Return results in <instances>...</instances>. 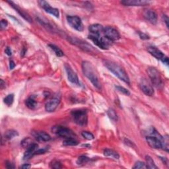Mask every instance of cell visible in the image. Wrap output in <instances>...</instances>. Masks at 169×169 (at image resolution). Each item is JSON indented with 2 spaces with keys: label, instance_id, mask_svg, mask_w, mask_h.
I'll list each match as a JSON object with an SVG mask.
<instances>
[{
  "label": "cell",
  "instance_id": "6da1fadb",
  "mask_svg": "<svg viewBox=\"0 0 169 169\" xmlns=\"http://www.w3.org/2000/svg\"><path fill=\"white\" fill-rule=\"evenodd\" d=\"M81 66L85 76L88 79L96 88H98V89L101 88V83L99 81L97 73H96V68L93 64L89 61H83Z\"/></svg>",
  "mask_w": 169,
  "mask_h": 169
},
{
  "label": "cell",
  "instance_id": "7a4b0ae2",
  "mask_svg": "<svg viewBox=\"0 0 169 169\" xmlns=\"http://www.w3.org/2000/svg\"><path fill=\"white\" fill-rule=\"evenodd\" d=\"M104 66L108 69L110 71H111L114 76L124 81L128 85H130V78L128 76V74L126 71L123 69L121 66L118 64L113 62V61L109 60H103Z\"/></svg>",
  "mask_w": 169,
  "mask_h": 169
},
{
  "label": "cell",
  "instance_id": "3957f363",
  "mask_svg": "<svg viewBox=\"0 0 169 169\" xmlns=\"http://www.w3.org/2000/svg\"><path fill=\"white\" fill-rule=\"evenodd\" d=\"M75 122L79 126H85L87 124V112L85 109H76L71 112Z\"/></svg>",
  "mask_w": 169,
  "mask_h": 169
},
{
  "label": "cell",
  "instance_id": "277c9868",
  "mask_svg": "<svg viewBox=\"0 0 169 169\" xmlns=\"http://www.w3.org/2000/svg\"><path fill=\"white\" fill-rule=\"evenodd\" d=\"M147 73H148L149 78L151 79V83L153 86L157 88L163 87V83L161 76H160L159 71L156 68L149 67V68H147Z\"/></svg>",
  "mask_w": 169,
  "mask_h": 169
},
{
  "label": "cell",
  "instance_id": "5b68a950",
  "mask_svg": "<svg viewBox=\"0 0 169 169\" xmlns=\"http://www.w3.org/2000/svg\"><path fill=\"white\" fill-rule=\"evenodd\" d=\"M88 39L91 40L98 47L103 50H108L111 45V41L106 39L105 36H102L101 34H90L88 35Z\"/></svg>",
  "mask_w": 169,
  "mask_h": 169
},
{
  "label": "cell",
  "instance_id": "8992f818",
  "mask_svg": "<svg viewBox=\"0 0 169 169\" xmlns=\"http://www.w3.org/2000/svg\"><path fill=\"white\" fill-rule=\"evenodd\" d=\"M52 132L61 138H74L76 134L70 129L65 127L61 126H56L52 128Z\"/></svg>",
  "mask_w": 169,
  "mask_h": 169
},
{
  "label": "cell",
  "instance_id": "52a82bcc",
  "mask_svg": "<svg viewBox=\"0 0 169 169\" xmlns=\"http://www.w3.org/2000/svg\"><path fill=\"white\" fill-rule=\"evenodd\" d=\"M147 50L155 58H156L157 60H159L164 63L166 65H168V58L167 56H166L161 51L158 49L156 47L154 46H149L147 48Z\"/></svg>",
  "mask_w": 169,
  "mask_h": 169
},
{
  "label": "cell",
  "instance_id": "ba28073f",
  "mask_svg": "<svg viewBox=\"0 0 169 169\" xmlns=\"http://www.w3.org/2000/svg\"><path fill=\"white\" fill-rule=\"evenodd\" d=\"M67 21L69 25L76 30L78 31H83L84 30V26L81 19L77 16H68Z\"/></svg>",
  "mask_w": 169,
  "mask_h": 169
},
{
  "label": "cell",
  "instance_id": "9c48e42d",
  "mask_svg": "<svg viewBox=\"0 0 169 169\" xmlns=\"http://www.w3.org/2000/svg\"><path fill=\"white\" fill-rule=\"evenodd\" d=\"M103 33L104 36L111 42L116 41L120 39V34L118 31L112 26H106V27L104 28Z\"/></svg>",
  "mask_w": 169,
  "mask_h": 169
},
{
  "label": "cell",
  "instance_id": "30bf717a",
  "mask_svg": "<svg viewBox=\"0 0 169 169\" xmlns=\"http://www.w3.org/2000/svg\"><path fill=\"white\" fill-rule=\"evenodd\" d=\"M163 136L157 137L153 135H146V141L149 145L153 149H162V141Z\"/></svg>",
  "mask_w": 169,
  "mask_h": 169
},
{
  "label": "cell",
  "instance_id": "8fae6325",
  "mask_svg": "<svg viewBox=\"0 0 169 169\" xmlns=\"http://www.w3.org/2000/svg\"><path fill=\"white\" fill-rule=\"evenodd\" d=\"M65 69L66 71L67 75H68V78L69 81H70L71 83H73L74 85H77L78 86L81 85L80 83L79 80L78 78V76L76 74V72H75L73 69L71 68V67L69 65L68 63L65 64Z\"/></svg>",
  "mask_w": 169,
  "mask_h": 169
},
{
  "label": "cell",
  "instance_id": "7c38bea8",
  "mask_svg": "<svg viewBox=\"0 0 169 169\" xmlns=\"http://www.w3.org/2000/svg\"><path fill=\"white\" fill-rule=\"evenodd\" d=\"M139 87L146 95L151 96L154 95L153 87L146 79H142L141 80L139 83Z\"/></svg>",
  "mask_w": 169,
  "mask_h": 169
},
{
  "label": "cell",
  "instance_id": "4fadbf2b",
  "mask_svg": "<svg viewBox=\"0 0 169 169\" xmlns=\"http://www.w3.org/2000/svg\"><path fill=\"white\" fill-rule=\"evenodd\" d=\"M39 4L43 9L45 10L46 12L50 13V14L53 15L54 17L57 18L60 17V12H59V10L58 9H56V8L51 7L48 2L45 1H39Z\"/></svg>",
  "mask_w": 169,
  "mask_h": 169
},
{
  "label": "cell",
  "instance_id": "5bb4252c",
  "mask_svg": "<svg viewBox=\"0 0 169 169\" xmlns=\"http://www.w3.org/2000/svg\"><path fill=\"white\" fill-rule=\"evenodd\" d=\"M60 103V98L54 97L51 99L48 103L46 104L45 109L46 111L48 112H52L55 111V110L57 108L59 104Z\"/></svg>",
  "mask_w": 169,
  "mask_h": 169
},
{
  "label": "cell",
  "instance_id": "9a60e30c",
  "mask_svg": "<svg viewBox=\"0 0 169 169\" xmlns=\"http://www.w3.org/2000/svg\"><path fill=\"white\" fill-rule=\"evenodd\" d=\"M144 17L147 21L153 25H155L157 22V15L153 10L152 9H145L143 12Z\"/></svg>",
  "mask_w": 169,
  "mask_h": 169
},
{
  "label": "cell",
  "instance_id": "2e32d148",
  "mask_svg": "<svg viewBox=\"0 0 169 169\" xmlns=\"http://www.w3.org/2000/svg\"><path fill=\"white\" fill-rule=\"evenodd\" d=\"M121 4L126 6H144L149 5L150 1L145 0H124Z\"/></svg>",
  "mask_w": 169,
  "mask_h": 169
},
{
  "label": "cell",
  "instance_id": "e0dca14e",
  "mask_svg": "<svg viewBox=\"0 0 169 169\" xmlns=\"http://www.w3.org/2000/svg\"><path fill=\"white\" fill-rule=\"evenodd\" d=\"M32 135L36 140L39 141H48L51 139V137L49 134L43 131H33Z\"/></svg>",
  "mask_w": 169,
  "mask_h": 169
},
{
  "label": "cell",
  "instance_id": "ac0fdd59",
  "mask_svg": "<svg viewBox=\"0 0 169 169\" xmlns=\"http://www.w3.org/2000/svg\"><path fill=\"white\" fill-rule=\"evenodd\" d=\"M70 42L71 43H73L75 45L77 46H79L80 48H81L83 50L85 51H88V52H93V48L91 46L90 44H87L86 42H83V41H80V40L78 39H73L70 40Z\"/></svg>",
  "mask_w": 169,
  "mask_h": 169
},
{
  "label": "cell",
  "instance_id": "d6986e66",
  "mask_svg": "<svg viewBox=\"0 0 169 169\" xmlns=\"http://www.w3.org/2000/svg\"><path fill=\"white\" fill-rule=\"evenodd\" d=\"M7 2L9 3L11 5V7L13 8V9H14L23 19H25L26 21H28V22L29 23L32 22V19L27 13L25 12V11L23 10L22 9H21V8L19 7L17 4H14L13 1H7Z\"/></svg>",
  "mask_w": 169,
  "mask_h": 169
},
{
  "label": "cell",
  "instance_id": "ffe728a7",
  "mask_svg": "<svg viewBox=\"0 0 169 169\" xmlns=\"http://www.w3.org/2000/svg\"><path fill=\"white\" fill-rule=\"evenodd\" d=\"M38 144L35 143H33L30 146H29L27 148H26V151H25V154H24L23 159L25 160L33 157L34 153L36 151V149L38 148Z\"/></svg>",
  "mask_w": 169,
  "mask_h": 169
},
{
  "label": "cell",
  "instance_id": "44dd1931",
  "mask_svg": "<svg viewBox=\"0 0 169 169\" xmlns=\"http://www.w3.org/2000/svg\"><path fill=\"white\" fill-rule=\"evenodd\" d=\"M91 34H101L104 31V27L100 24H93L88 27Z\"/></svg>",
  "mask_w": 169,
  "mask_h": 169
},
{
  "label": "cell",
  "instance_id": "7402d4cb",
  "mask_svg": "<svg viewBox=\"0 0 169 169\" xmlns=\"http://www.w3.org/2000/svg\"><path fill=\"white\" fill-rule=\"evenodd\" d=\"M104 155L106 157H113L115 159H119L120 155L116 151L113 149H105L104 150Z\"/></svg>",
  "mask_w": 169,
  "mask_h": 169
},
{
  "label": "cell",
  "instance_id": "603a6c76",
  "mask_svg": "<svg viewBox=\"0 0 169 169\" xmlns=\"http://www.w3.org/2000/svg\"><path fill=\"white\" fill-rule=\"evenodd\" d=\"M19 135V133L17 131L13 130H7L6 132L4 134V138L5 139H7V140H10L14 138L15 137H17Z\"/></svg>",
  "mask_w": 169,
  "mask_h": 169
},
{
  "label": "cell",
  "instance_id": "cb8c5ba5",
  "mask_svg": "<svg viewBox=\"0 0 169 169\" xmlns=\"http://www.w3.org/2000/svg\"><path fill=\"white\" fill-rule=\"evenodd\" d=\"M145 160L147 162V168H151V169H157L158 167L155 164V162L152 158L149 156V155H146Z\"/></svg>",
  "mask_w": 169,
  "mask_h": 169
},
{
  "label": "cell",
  "instance_id": "d4e9b609",
  "mask_svg": "<svg viewBox=\"0 0 169 169\" xmlns=\"http://www.w3.org/2000/svg\"><path fill=\"white\" fill-rule=\"evenodd\" d=\"M26 106L30 109H34L37 106V103L34 98L32 97H29L25 101Z\"/></svg>",
  "mask_w": 169,
  "mask_h": 169
},
{
  "label": "cell",
  "instance_id": "484cf974",
  "mask_svg": "<svg viewBox=\"0 0 169 169\" xmlns=\"http://www.w3.org/2000/svg\"><path fill=\"white\" fill-rule=\"evenodd\" d=\"M79 142L75 138H67L63 141V145L65 146H75Z\"/></svg>",
  "mask_w": 169,
  "mask_h": 169
},
{
  "label": "cell",
  "instance_id": "4316f807",
  "mask_svg": "<svg viewBox=\"0 0 169 169\" xmlns=\"http://www.w3.org/2000/svg\"><path fill=\"white\" fill-rule=\"evenodd\" d=\"M48 46H49L51 49L54 52L56 55L58 56V57H62L63 56H64L63 52L60 49V48H58V46H56L53 45V44H49Z\"/></svg>",
  "mask_w": 169,
  "mask_h": 169
},
{
  "label": "cell",
  "instance_id": "83f0119b",
  "mask_svg": "<svg viewBox=\"0 0 169 169\" xmlns=\"http://www.w3.org/2000/svg\"><path fill=\"white\" fill-rule=\"evenodd\" d=\"M107 115L111 120H114V121H117L118 120V115L116 112L115 111V110L113 108H109L107 111Z\"/></svg>",
  "mask_w": 169,
  "mask_h": 169
},
{
  "label": "cell",
  "instance_id": "f1b7e54d",
  "mask_svg": "<svg viewBox=\"0 0 169 169\" xmlns=\"http://www.w3.org/2000/svg\"><path fill=\"white\" fill-rule=\"evenodd\" d=\"M168 135H165V136H163V141H162V149H164L165 151L167 152L168 151L169 146H168Z\"/></svg>",
  "mask_w": 169,
  "mask_h": 169
},
{
  "label": "cell",
  "instance_id": "f546056e",
  "mask_svg": "<svg viewBox=\"0 0 169 169\" xmlns=\"http://www.w3.org/2000/svg\"><path fill=\"white\" fill-rule=\"evenodd\" d=\"M13 101H14V95L13 94H9L4 98V103L9 106L11 105Z\"/></svg>",
  "mask_w": 169,
  "mask_h": 169
},
{
  "label": "cell",
  "instance_id": "4dcf8cb0",
  "mask_svg": "<svg viewBox=\"0 0 169 169\" xmlns=\"http://www.w3.org/2000/svg\"><path fill=\"white\" fill-rule=\"evenodd\" d=\"M81 135L83 137V138L87 140H93L95 138L93 134L92 133L89 132V131H83L81 133Z\"/></svg>",
  "mask_w": 169,
  "mask_h": 169
},
{
  "label": "cell",
  "instance_id": "1f68e13d",
  "mask_svg": "<svg viewBox=\"0 0 169 169\" xmlns=\"http://www.w3.org/2000/svg\"><path fill=\"white\" fill-rule=\"evenodd\" d=\"M32 143H33V141H32V139L29 138L24 139L23 140L21 141V145L23 147H25V148H27V147L29 146H30Z\"/></svg>",
  "mask_w": 169,
  "mask_h": 169
},
{
  "label": "cell",
  "instance_id": "d6a6232c",
  "mask_svg": "<svg viewBox=\"0 0 169 169\" xmlns=\"http://www.w3.org/2000/svg\"><path fill=\"white\" fill-rule=\"evenodd\" d=\"M134 169H143V168H147V165L145 163L141 161H138L135 163V165L133 167Z\"/></svg>",
  "mask_w": 169,
  "mask_h": 169
},
{
  "label": "cell",
  "instance_id": "836d02e7",
  "mask_svg": "<svg viewBox=\"0 0 169 169\" xmlns=\"http://www.w3.org/2000/svg\"><path fill=\"white\" fill-rule=\"evenodd\" d=\"M116 89L118 91H119L120 93L124 94V95H128V96L130 95V91H129L128 89H126V88L123 87H121V86H116Z\"/></svg>",
  "mask_w": 169,
  "mask_h": 169
},
{
  "label": "cell",
  "instance_id": "e575fe53",
  "mask_svg": "<svg viewBox=\"0 0 169 169\" xmlns=\"http://www.w3.org/2000/svg\"><path fill=\"white\" fill-rule=\"evenodd\" d=\"M90 159L85 156H81L78 158V160H77V163L78 165H82L85 164V163H87L88 161H89Z\"/></svg>",
  "mask_w": 169,
  "mask_h": 169
},
{
  "label": "cell",
  "instance_id": "d590c367",
  "mask_svg": "<svg viewBox=\"0 0 169 169\" xmlns=\"http://www.w3.org/2000/svg\"><path fill=\"white\" fill-rule=\"evenodd\" d=\"M50 167L53 168H61V164L60 161L56 160H53L52 161V163H50Z\"/></svg>",
  "mask_w": 169,
  "mask_h": 169
},
{
  "label": "cell",
  "instance_id": "8d00e7d4",
  "mask_svg": "<svg viewBox=\"0 0 169 169\" xmlns=\"http://www.w3.org/2000/svg\"><path fill=\"white\" fill-rule=\"evenodd\" d=\"M48 148H42V149H38L37 151H36L34 153L33 156H34V155H36L44 154L48 151Z\"/></svg>",
  "mask_w": 169,
  "mask_h": 169
},
{
  "label": "cell",
  "instance_id": "74e56055",
  "mask_svg": "<svg viewBox=\"0 0 169 169\" xmlns=\"http://www.w3.org/2000/svg\"><path fill=\"white\" fill-rule=\"evenodd\" d=\"M139 36L140 37V39L142 40H148L149 39V36L147 35V34L141 33V32H138Z\"/></svg>",
  "mask_w": 169,
  "mask_h": 169
},
{
  "label": "cell",
  "instance_id": "f35d334b",
  "mask_svg": "<svg viewBox=\"0 0 169 169\" xmlns=\"http://www.w3.org/2000/svg\"><path fill=\"white\" fill-rule=\"evenodd\" d=\"M5 167H6L7 168H9V169L15 168L14 165H13L11 162L9 161V160H7V161L5 162Z\"/></svg>",
  "mask_w": 169,
  "mask_h": 169
},
{
  "label": "cell",
  "instance_id": "ab89813d",
  "mask_svg": "<svg viewBox=\"0 0 169 169\" xmlns=\"http://www.w3.org/2000/svg\"><path fill=\"white\" fill-rule=\"evenodd\" d=\"M7 21L5 19H2L1 21V24H0V25H1V29H5L7 26Z\"/></svg>",
  "mask_w": 169,
  "mask_h": 169
},
{
  "label": "cell",
  "instance_id": "60d3db41",
  "mask_svg": "<svg viewBox=\"0 0 169 169\" xmlns=\"http://www.w3.org/2000/svg\"><path fill=\"white\" fill-rule=\"evenodd\" d=\"M5 52L7 55H8L9 56L12 55V51H11V48L9 47L6 48V49L5 50Z\"/></svg>",
  "mask_w": 169,
  "mask_h": 169
},
{
  "label": "cell",
  "instance_id": "b9f144b4",
  "mask_svg": "<svg viewBox=\"0 0 169 169\" xmlns=\"http://www.w3.org/2000/svg\"><path fill=\"white\" fill-rule=\"evenodd\" d=\"M163 19H164V21L165 22L166 25H167V26L168 28V17L166 15H164L163 16Z\"/></svg>",
  "mask_w": 169,
  "mask_h": 169
},
{
  "label": "cell",
  "instance_id": "7bdbcfd3",
  "mask_svg": "<svg viewBox=\"0 0 169 169\" xmlns=\"http://www.w3.org/2000/svg\"><path fill=\"white\" fill-rule=\"evenodd\" d=\"M31 167V165L29 164H24L21 167H20L21 168H23V169H28V168H30Z\"/></svg>",
  "mask_w": 169,
  "mask_h": 169
},
{
  "label": "cell",
  "instance_id": "ee69618b",
  "mask_svg": "<svg viewBox=\"0 0 169 169\" xmlns=\"http://www.w3.org/2000/svg\"><path fill=\"white\" fill-rule=\"evenodd\" d=\"M15 63H14V61H13V60H11L10 62H9V68H10V69H13V68H15Z\"/></svg>",
  "mask_w": 169,
  "mask_h": 169
},
{
  "label": "cell",
  "instance_id": "f6af8a7d",
  "mask_svg": "<svg viewBox=\"0 0 169 169\" xmlns=\"http://www.w3.org/2000/svg\"><path fill=\"white\" fill-rule=\"evenodd\" d=\"M5 83L3 81L2 79H1V84H0V86H1V89H3L4 87H5Z\"/></svg>",
  "mask_w": 169,
  "mask_h": 169
}]
</instances>
